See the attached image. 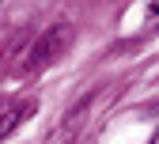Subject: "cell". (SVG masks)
<instances>
[{
	"instance_id": "cell-1",
	"label": "cell",
	"mask_w": 159,
	"mask_h": 144,
	"mask_svg": "<svg viewBox=\"0 0 159 144\" xmlns=\"http://www.w3.org/2000/svg\"><path fill=\"white\" fill-rule=\"evenodd\" d=\"M72 38H76V30H72L68 23H57V27H49V30H46V34L34 42V49H30V57H27V68H30V72H38V68L53 65V61L61 57V53H68Z\"/></svg>"
},
{
	"instance_id": "cell-2",
	"label": "cell",
	"mask_w": 159,
	"mask_h": 144,
	"mask_svg": "<svg viewBox=\"0 0 159 144\" xmlns=\"http://www.w3.org/2000/svg\"><path fill=\"white\" fill-rule=\"evenodd\" d=\"M30 114V106L23 102V106H8V110H0V140H4L8 133H15L19 129V121H23Z\"/></svg>"
},
{
	"instance_id": "cell-3",
	"label": "cell",
	"mask_w": 159,
	"mask_h": 144,
	"mask_svg": "<svg viewBox=\"0 0 159 144\" xmlns=\"http://www.w3.org/2000/svg\"><path fill=\"white\" fill-rule=\"evenodd\" d=\"M152 15H155V19H159V4H152Z\"/></svg>"
},
{
	"instance_id": "cell-4",
	"label": "cell",
	"mask_w": 159,
	"mask_h": 144,
	"mask_svg": "<svg viewBox=\"0 0 159 144\" xmlns=\"http://www.w3.org/2000/svg\"><path fill=\"white\" fill-rule=\"evenodd\" d=\"M152 144H159V133H155V137H152Z\"/></svg>"
}]
</instances>
